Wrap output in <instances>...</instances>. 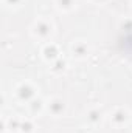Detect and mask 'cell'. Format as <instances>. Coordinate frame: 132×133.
<instances>
[{
	"label": "cell",
	"instance_id": "cell-1",
	"mask_svg": "<svg viewBox=\"0 0 132 133\" xmlns=\"http://www.w3.org/2000/svg\"><path fill=\"white\" fill-rule=\"evenodd\" d=\"M123 48H126V51L132 54V36H126L124 42H123Z\"/></svg>",
	"mask_w": 132,
	"mask_h": 133
}]
</instances>
